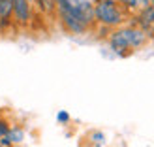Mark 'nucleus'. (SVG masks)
Returning a JSON list of instances; mask_svg holds the SVG:
<instances>
[{"label":"nucleus","instance_id":"nucleus-7","mask_svg":"<svg viewBox=\"0 0 154 147\" xmlns=\"http://www.w3.org/2000/svg\"><path fill=\"white\" fill-rule=\"evenodd\" d=\"M139 21H141L143 27H150V25H154V6L143 8L141 13H139Z\"/></svg>","mask_w":154,"mask_h":147},{"label":"nucleus","instance_id":"nucleus-12","mask_svg":"<svg viewBox=\"0 0 154 147\" xmlns=\"http://www.w3.org/2000/svg\"><path fill=\"white\" fill-rule=\"evenodd\" d=\"M149 2H150V6H154V0H149Z\"/></svg>","mask_w":154,"mask_h":147},{"label":"nucleus","instance_id":"nucleus-9","mask_svg":"<svg viewBox=\"0 0 154 147\" xmlns=\"http://www.w3.org/2000/svg\"><path fill=\"white\" fill-rule=\"evenodd\" d=\"M90 140H92V145H102L105 142V136H103V132H92Z\"/></svg>","mask_w":154,"mask_h":147},{"label":"nucleus","instance_id":"nucleus-6","mask_svg":"<svg viewBox=\"0 0 154 147\" xmlns=\"http://www.w3.org/2000/svg\"><path fill=\"white\" fill-rule=\"evenodd\" d=\"M119 4L122 8H126V10H130V11H141L143 8L150 6L149 0H119Z\"/></svg>","mask_w":154,"mask_h":147},{"label":"nucleus","instance_id":"nucleus-10","mask_svg":"<svg viewBox=\"0 0 154 147\" xmlns=\"http://www.w3.org/2000/svg\"><path fill=\"white\" fill-rule=\"evenodd\" d=\"M10 128H11V126H10V123H8L4 117H0V138H2V136H6Z\"/></svg>","mask_w":154,"mask_h":147},{"label":"nucleus","instance_id":"nucleus-5","mask_svg":"<svg viewBox=\"0 0 154 147\" xmlns=\"http://www.w3.org/2000/svg\"><path fill=\"white\" fill-rule=\"evenodd\" d=\"M13 13V0H0V25H8Z\"/></svg>","mask_w":154,"mask_h":147},{"label":"nucleus","instance_id":"nucleus-4","mask_svg":"<svg viewBox=\"0 0 154 147\" xmlns=\"http://www.w3.org/2000/svg\"><path fill=\"white\" fill-rule=\"evenodd\" d=\"M13 17L19 25H26L30 21V0H13Z\"/></svg>","mask_w":154,"mask_h":147},{"label":"nucleus","instance_id":"nucleus-1","mask_svg":"<svg viewBox=\"0 0 154 147\" xmlns=\"http://www.w3.org/2000/svg\"><path fill=\"white\" fill-rule=\"evenodd\" d=\"M147 42V32L139 28H119L115 30L109 38V45L113 51L124 55L126 49H139L141 45H145Z\"/></svg>","mask_w":154,"mask_h":147},{"label":"nucleus","instance_id":"nucleus-3","mask_svg":"<svg viewBox=\"0 0 154 147\" xmlns=\"http://www.w3.org/2000/svg\"><path fill=\"white\" fill-rule=\"evenodd\" d=\"M55 6H57V11H58V17L62 21V25L66 27V30H70L73 34H83L87 32L88 27L79 15H77L70 6L66 4V0H55Z\"/></svg>","mask_w":154,"mask_h":147},{"label":"nucleus","instance_id":"nucleus-2","mask_svg":"<svg viewBox=\"0 0 154 147\" xmlns=\"http://www.w3.org/2000/svg\"><path fill=\"white\" fill-rule=\"evenodd\" d=\"M94 19L105 27H119L124 21V11L119 0H98L94 6Z\"/></svg>","mask_w":154,"mask_h":147},{"label":"nucleus","instance_id":"nucleus-13","mask_svg":"<svg viewBox=\"0 0 154 147\" xmlns=\"http://www.w3.org/2000/svg\"><path fill=\"white\" fill-rule=\"evenodd\" d=\"M30 2H32V0H30Z\"/></svg>","mask_w":154,"mask_h":147},{"label":"nucleus","instance_id":"nucleus-8","mask_svg":"<svg viewBox=\"0 0 154 147\" xmlns=\"http://www.w3.org/2000/svg\"><path fill=\"white\" fill-rule=\"evenodd\" d=\"M4 138H6L10 143H21L23 140H25V132H23L21 128H10Z\"/></svg>","mask_w":154,"mask_h":147},{"label":"nucleus","instance_id":"nucleus-11","mask_svg":"<svg viewBox=\"0 0 154 147\" xmlns=\"http://www.w3.org/2000/svg\"><path fill=\"white\" fill-rule=\"evenodd\" d=\"M57 119H58V123H68V121H70V115H68L66 111H60L57 115Z\"/></svg>","mask_w":154,"mask_h":147}]
</instances>
